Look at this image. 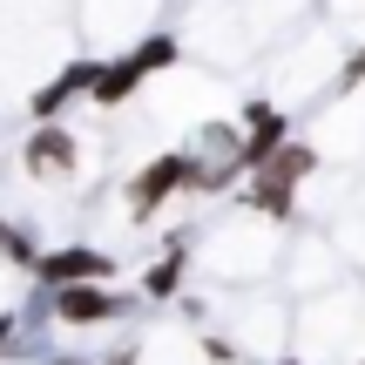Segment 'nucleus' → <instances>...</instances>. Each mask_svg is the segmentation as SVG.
<instances>
[{
  "mask_svg": "<svg viewBox=\"0 0 365 365\" xmlns=\"http://www.w3.org/2000/svg\"><path fill=\"white\" fill-rule=\"evenodd\" d=\"M345 88H365V48L352 54V61H345Z\"/></svg>",
  "mask_w": 365,
  "mask_h": 365,
  "instance_id": "nucleus-13",
  "label": "nucleus"
},
{
  "mask_svg": "<svg viewBox=\"0 0 365 365\" xmlns=\"http://www.w3.org/2000/svg\"><path fill=\"white\" fill-rule=\"evenodd\" d=\"M14 325H21V312H0V359H7V345H14Z\"/></svg>",
  "mask_w": 365,
  "mask_h": 365,
  "instance_id": "nucleus-14",
  "label": "nucleus"
},
{
  "mask_svg": "<svg viewBox=\"0 0 365 365\" xmlns=\"http://www.w3.org/2000/svg\"><path fill=\"white\" fill-rule=\"evenodd\" d=\"M359 365H365V359H359Z\"/></svg>",
  "mask_w": 365,
  "mask_h": 365,
  "instance_id": "nucleus-17",
  "label": "nucleus"
},
{
  "mask_svg": "<svg viewBox=\"0 0 365 365\" xmlns=\"http://www.w3.org/2000/svg\"><path fill=\"white\" fill-rule=\"evenodd\" d=\"M182 61V41L176 34H143V41H129V54H115V61H102V75H95V88H88V102L95 108H122L135 88H143L149 75H163V68H176Z\"/></svg>",
  "mask_w": 365,
  "mask_h": 365,
  "instance_id": "nucleus-1",
  "label": "nucleus"
},
{
  "mask_svg": "<svg viewBox=\"0 0 365 365\" xmlns=\"http://www.w3.org/2000/svg\"><path fill=\"white\" fill-rule=\"evenodd\" d=\"M237 203L257 210L264 223H291V217H298V182H284V176H271V170H250Z\"/></svg>",
  "mask_w": 365,
  "mask_h": 365,
  "instance_id": "nucleus-9",
  "label": "nucleus"
},
{
  "mask_svg": "<svg viewBox=\"0 0 365 365\" xmlns=\"http://www.w3.org/2000/svg\"><path fill=\"white\" fill-rule=\"evenodd\" d=\"M88 277H115V257L95 244H61L34 257V284H88Z\"/></svg>",
  "mask_w": 365,
  "mask_h": 365,
  "instance_id": "nucleus-6",
  "label": "nucleus"
},
{
  "mask_svg": "<svg viewBox=\"0 0 365 365\" xmlns=\"http://www.w3.org/2000/svg\"><path fill=\"white\" fill-rule=\"evenodd\" d=\"M271 365H298V359H271Z\"/></svg>",
  "mask_w": 365,
  "mask_h": 365,
  "instance_id": "nucleus-16",
  "label": "nucleus"
},
{
  "mask_svg": "<svg viewBox=\"0 0 365 365\" xmlns=\"http://www.w3.org/2000/svg\"><path fill=\"white\" fill-rule=\"evenodd\" d=\"M41 365H95V359H68V352H48Z\"/></svg>",
  "mask_w": 365,
  "mask_h": 365,
  "instance_id": "nucleus-15",
  "label": "nucleus"
},
{
  "mask_svg": "<svg viewBox=\"0 0 365 365\" xmlns=\"http://www.w3.org/2000/svg\"><path fill=\"white\" fill-rule=\"evenodd\" d=\"M95 365H143V345H135V339H122V345H108Z\"/></svg>",
  "mask_w": 365,
  "mask_h": 365,
  "instance_id": "nucleus-12",
  "label": "nucleus"
},
{
  "mask_svg": "<svg viewBox=\"0 0 365 365\" xmlns=\"http://www.w3.org/2000/svg\"><path fill=\"white\" fill-rule=\"evenodd\" d=\"M54 291V325L68 331H95V325H115V318L135 312V298H122L115 277H88V284H48Z\"/></svg>",
  "mask_w": 365,
  "mask_h": 365,
  "instance_id": "nucleus-3",
  "label": "nucleus"
},
{
  "mask_svg": "<svg viewBox=\"0 0 365 365\" xmlns=\"http://www.w3.org/2000/svg\"><path fill=\"white\" fill-rule=\"evenodd\" d=\"M318 163H325V156H318L312 143H291V135H284V143H277L271 156L257 163V170H271V176H284V182H304V176L318 170Z\"/></svg>",
  "mask_w": 365,
  "mask_h": 365,
  "instance_id": "nucleus-10",
  "label": "nucleus"
},
{
  "mask_svg": "<svg viewBox=\"0 0 365 365\" xmlns=\"http://www.w3.org/2000/svg\"><path fill=\"white\" fill-rule=\"evenodd\" d=\"M284 135H291L284 108H271V102H244V129H237V163H244V176L257 170V163L271 156Z\"/></svg>",
  "mask_w": 365,
  "mask_h": 365,
  "instance_id": "nucleus-7",
  "label": "nucleus"
},
{
  "mask_svg": "<svg viewBox=\"0 0 365 365\" xmlns=\"http://www.w3.org/2000/svg\"><path fill=\"white\" fill-rule=\"evenodd\" d=\"M190 250H196V237H190V230H176V237H170V250H163V257L143 271V284H135V291H143L149 304L182 298V277H190Z\"/></svg>",
  "mask_w": 365,
  "mask_h": 365,
  "instance_id": "nucleus-8",
  "label": "nucleus"
},
{
  "mask_svg": "<svg viewBox=\"0 0 365 365\" xmlns=\"http://www.w3.org/2000/svg\"><path fill=\"white\" fill-rule=\"evenodd\" d=\"M196 170H203V149H156V156L129 176V190H122L129 223H149L163 203H176L182 190H196Z\"/></svg>",
  "mask_w": 365,
  "mask_h": 365,
  "instance_id": "nucleus-2",
  "label": "nucleus"
},
{
  "mask_svg": "<svg viewBox=\"0 0 365 365\" xmlns=\"http://www.w3.org/2000/svg\"><path fill=\"white\" fill-rule=\"evenodd\" d=\"M0 257H14L21 271H34V257H41V244H34V230H21L14 217H0Z\"/></svg>",
  "mask_w": 365,
  "mask_h": 365,
  "instance_id": "nucleus-11",
  "label": "nucleus"
},
{
  "mask_svg": "<svg viewBox=\"0 0 365 365\" xmlns=\"http://www.w3.org/2000/svg\"><path fill=\"white\" fill-rule=\"evenodd\" d=\"M95 75H102V61H88V54H81V61H68L54 81H41V88L27 95V115H34V122H54V115H68L75 102H88Z\"/></svg>",
  "mask_w": 365,
  "mask_h": 365,
  "instance_id": "nucleus-5",
  "label": "nucleus"
},
{
  "mask_svg": "<svg viewBox=\"0 0 365 365\" xmlns=\"http://www.w3.org/2000/svg\"><path fill=\"white\" fill-rule=\"evenodd\" d=\"M75 163H81V143H75V129H68L61 115L27 129V143H21V170L27 176L54 182V176H75Z\"/></svg>",
  "mask_w": 365,
  "mask_h": 365,
  "instance_id": "nucleus-4",
  "label": "nucleus"
}]
</instances>
